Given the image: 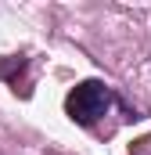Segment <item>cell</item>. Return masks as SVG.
<instances>
[{
    "label": "cell",
    "instance_id": "obj_1",
    "mask_svg": "<svg viewBox=\"0 0 151 155\" xmlns=\"http://www.w3.org/2000/svg\"><path fill=\"white\" fill-rule=\"evenodd\" d=\"M115 105H119L115 90L108 83H101V79H83V83H76L72 90H69V97H65V112H69V119L79 123V126H97Z\"/></svg>",
    "mask_w": 151,
    "mask_h": 155
}]
</instances>
